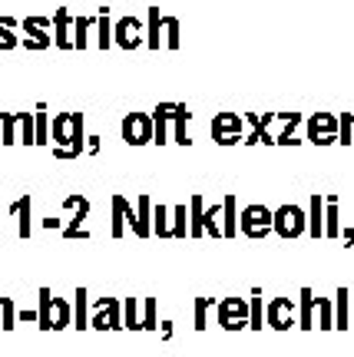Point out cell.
Masks as SVG:
<instances>
[{
	"mask_svg": "<svg viewBox=\"0 0 354 357\" xmlns=\"http://www.w3.org/2000/svg\"><path fill=\"white\" fill-rule=\"evenodd\" d=\"M50 142L57 159H80L87 153V116L57 113L50 119Z\"/></svg>",
	"mask_w": 354,
	"mask_h": 357,
	"instance_id": "cell-1",
	"label": "cell"
},
{
	"mask_svg": "<svg viewBox=\"0 0 354 357\" xmlns=\"http://www.w3.org/2000/svg\"><path fill=\"white\" fill-rule=\"evenodd\" d=\"M37 321L43 331H64L66 324H73V307L66 298H57L50 288H40Z\"/></svg>",
	"mask_w": 354,
	"mask_h": 357,
	"instance_id": "cell-2",
	"label": "cell"
},
{
	"mask_svg": "<svg viewBox=\"0 0 354 357\" xmlns=\"http://www.w3.org/2000/svg\"><path fill=\"white\" fill-rule=\"evenodd\" d=\"M272 231H279V238H288V242L291 238H302L304 231H308V212L295 202L279 205L272 212Z\"/></svg>",
	"mask_w": 354,
	"mask_h": 357,
	"instance_id": "cell-3",
	"label": "cell"
},
{
	"mask_svg": "<svg viewBox=\"0 0 354 357\" xmlns=\"http://www.w3.org/2000/svg\"><path fill=\"white\" fill-rule=\"evenodd\" d=\"M64 212H66L64 238H89V235H93V231L83 229V222H87L89 212H93V202H89L87 195H80V192L66 195V199H64Z\"/></svg>",
	"mask_w": 354,
	"mask_h": 357,
	"instance_id": "cell-4",
	"label": "cell"
},
{
	"mask_svg": "<svg viewBox=\"0 0 354 357\" xmlns=\"http://www.w3.org/2000/svg\"><path fill=\"white\" fill-rule=\"evenodd\" d=\"M239 231L245 238H255L262 242L265 235H272V208L268 205H245L239 212Z\"/></svg>",
	"mask_w": 354,
	"mask_h": 357,
	"instance_id": "cell-5",
	"label": "cell"
},
{
	"mask_svg": "<svg viewBox=\"0 0 354 357\" xmlns=\"http://www.w3.org/2000/svg\"><path fill=\"white\" fill-rule=\"evenodd\" d=\"M215 324L222 331H242V328H249V301L245 298H222L215 305Z\"/></svg>",
	"mask_w": 354,
	"mask_h": 357,
	"instance_id": "cell-6",
	"label": "cell"
},
{
	"mask_svg": "<svg viewBox=\"0 0 354 357\" xmlns=\"http://www.w3.org/2000/svg\"><path fill=\"white\" fill-rule=\"evenodd\" d=\"M93 331H119L123 328V311L119 298H93V314H89Z\"/></svg>",
	"mask_w": 354,
	"mask_h": 357,
	"instance_id": "cell-7",
	"label": "cell"
},
{
	"mask_svg": "<svg viewBox=\"0 0 354 357\" xmlns=\"http://www.w3.org/2000/svg\"><path fill=\"white\" fill-rule=\"evenodd\" d=\"M304 132H308V142H315V146H331V142H338V116L334 113H311L304 119Z\"/></svg>",
	"mask_w": 354,
	"mask_h": 357,
	"instance_id": "cell-8",
	"label": "cell"
},
{
	"mask_svg": "<svg viewBox=\"0 0 354 357\" xmlns=\"http://www.w3.org/2000/svg\"><path fill=\"white\" fill-rule=\"evenodd\" d=\"M119 136H123L126 146H146V142H152L149 113H126L119 119Z\"/></svg>",
	"mask_w": 354,
	"mask_h": 357,
	"instance_id": "cell-9",
	"label": "cell"
},
{
	"mask_svg": "<svg viewBox=\"0 0 354 357\" xmlns=\"http://www.w3.org/2000/svg\"><path fill=\"white\" fill-rule=\"evenodd\" d=\"M265 324L275 331H288L298 324V305L291 298H272L265 305Z\"/></svg>",
	"mask_w": 354,
	"mask_h": 357,
	"instance_id": "cell-10",
	"label": "cell"
},
{
	"mask_svg": "<svg viewBox=\"0 0 354 357\" xmlns=\"http://www.w3.org/2000/svg\"><path fill=\"white\" fill-rule=\"evenodd\" d=\"M242 126H245V119L239 113H215L212 116V139L219 146H235L242 142Z\"/></svg>",
	"mask_w": 354,
	"mask_h": 357,
	"instance_id": "cell-11",
	"label": "cell"
},
{
	"mask_svg": "<svg viewBox=\"0 0 354 357\" xmlns=\"http://www.w3.org/2000/svg\"><path fill=\"white\" fill-rule=\"evenodd\" d=\"M113 43L119 50H136L142 43V20L140 17H119V20H113Z\"/></svg>",
	"mask_w": 354,
	"mask_h": 357,
	"instance_id": "cell-12",
	"label": "cell"
},
{
	"mask_svg": "<svg viewBox=\"0 0 354 357\" xmlns=\"http://www.w3.org/2000/svg\"><path fill=\"white\" fill-rule=\"evenodd\" d=\"M249 126H252V132L245 136V146H255V142H265V146H275V136L268 132V126L275 123V113H245L242 116Z\"/></svg>",
	"mask_w": 354,
	"mask_h": 357,
	"instance_id": "cell-13",
	"label": "cell"
},
{
	"mask_svg": "<svg viewBox=\"0 0 354 357\" xmlns=\"http://www.w3.org/2000/svg\"><path fill=\"white\" fill-rule=\"evenodd\" d=\"M172 113H176V102H159V106L149 113L152 142H156V146H165V142H169V123H172Z\"/></svg>",
	"mask_w": 354,
	"mask_h": 357,
	"instance_id": "cell-14",
	"label": "cell"
},
{
	"mask_svg": "<svg viewBox=\"0 0 354 357\" xmlns=\"http://www.w3.org/2000/svg\"><path fill=\"white\" fill-rule=\"evenodd\" d=\"M53 43L60 50H73V17H70L66 7L53 13Z\"/></svg>",
	"mask_w": 354,
	"mask_h": 357,
	"instance_id": "cell-15",
	"label": "cell"
},
{
	"mask_svg": "<svg viewBox=\"0 0 354 357\" xmlns=\"http://www.w3.org/2000/svg\"><path fill=\"white\" fill-rule=\"evenodd\" d=\"M20 26L30 33L27 40H37L40 50H47L53 43V20L50 17H27V20H20Z\"/></svg>",
	"mask_w": 354,
	"mask_h": 357,
	"instance_id": "cell-16",
	"label": "cell"
},
{
	"mask_svg": "<svg viewBox=\"0 0 354 357\" xmlns=\"http://www.w3.org/2000/svg\"><path fill=\"white\" fill-rule=\"evenodd\" d=\"M30 208H34V199H30V195H20V199L10 205V215L17 218V235H20V238H30V235H34V215H30Z\"/></svg>",
	"mask_w": 354,
	"mask_h": 357,
	"instance_id": "cell-17",
	"label": "cell"
},
{
	"mask_svg": "<svg viewBox=\"0 0 354 357\" xmlns=\"http://www.w3.org/2000/svg\"><path fill=\"white\" fill-rule=\"evenodd\" d=\"M275 119L281 123L279 136H275V146H298L302 139H295V129L304 123L302 113H275Z\"/></svg>",
	"mask_w": 354,
	"mask_h": 357,
	"instance_id": "cell-18",
	"label": "cell"
},
{
	"mask_svg": "<svg viewBox=\"0 0 354 357\" xmlns=\"http://www.w3.org/2000/svg\"><path fill=\"white\" fill-rule=\"evenodd\" d=\"M146 33H142V40H146V47L149 50H159L163 47V10L159 7H149L146 10V26H142Z\"/></svg>",
	"mask_w": 354,
	"mask_h": 357,
	"instance_id": "cell-19",
	"label": "cell"
},
{
	"mask_svg": "<svg viewBox=\"0 0 354 357\" xmlns=\"http://www.w3.org/2000/svg\"><path fill=\"white\" fill-rule=\"evenodd\" d=\"M308 235L325 238V195H318V192L308 199Z\"/></svg>",
	"mask_w": 354,
	"mask_h": 357,
	"instance_id": "cell-20",
	"label": "cell"
},
{
	"mask_svg": "<svg viewBox=\"0 0 354 357\" xmlns=\"http://www.w3.org/2000/svg\"><path fill=\"white\" fill-rule=\"evenodd\" d=\"M334 328L348 331L351 328V288H338L334 291Z\"/></svg>",
	"mask_w": 354,
	"mask_h": 357,
	"instance_id": "cell-21",
	"label": "cell"
},
{
	"mask_svg": "<svg viewBox=\"0 0 354 357\" xmlns=\"http://www.w3.org/2000/svg\"><path fill=\"white\" fill-rule=\"evenodd\" d=\"M219 229H222V238H235L239 235V208H235V195H226L222 202V212H219Z\"/></svg>",
	"mask_w": 354,
	"mask_h": 357,
	"instance_id": "cell-22",
	"label": "cell"
},
{
	"mask_svg": "<svg viewBox=\"0 0 354 357\" xmlns=\"http://www.w3.org/2000/svg\"><path fill=\"white\" fill-rule=\"evenodd\" d=\"M298 328H302V331H311V328H315V291H311V288H302V291H298Z\"/></svg>",
	"mask_w": 354,
	"mask_h": 357,
	"instance_id": "cell-23",
	"label": "cell"
},
{
	"mask_svg": "<svg viewBox=\"0 0 354 357\" xmlns=\"http://www.w3.org/2000/svg\"><path fill=\"white\" fill-rule=\"evenodd\" d=\"M152 235V199L142 192L136 199V238H149Z\"/></svg>",
	"mask_w": 354,
	"mask_h": 357,
	"instance_id": "cell-24",
	"label": "cell"
},
{
	"mask_svg": "<svg viewBox=\"0 0 354 357\" xmlns=\"http://www.w3.org/2000/svg\"><path fill=\"white\" fill-rule=\"evenodd\" d=\"M189 109H186V102H176V113H172V142L176 146H189Z\"/></svg>",
	"mask_w": 354,
	"mask_h": 357,
	"instance_id": "cell-25",
	"label": "cell"
},
{
	"mask_svg": "<svg viewBox=\"0 0 354 357\" xmlns=\"http://www.w3.org/2000/svg\"><path fill=\"white\" fill-rule=\"evenodd\" d=\"M70 307H73V328L76 331H87L89 328V291L87 288H76Z\"/></svg>",
	"mask_w": 354,
	"mask_h": 357,
	"instance_id": "cell-26",
	"label": "cell"
},
{
	"mask_svg": "<svg viewBox=\"0 0 354 357\" xmlns=\"http://www.w3.org/2000/svg\"><path fill=\"white\" fill-rule=\"evenodd\" d=\"M93 30H96V47H100V50H110V47H113V17H110V7H100Z\"/></svg>",
	"mask_w": 354,
	"mask_h": 357,
	"instance_id": "cell-27",
	"label": "cell"
},
{
	"mask_svg": "<svg viewBox=\"0 0 354 357\" xmlns=\"http://www.w3.org/2000/svg\"><path fill=\"white\" fill-rule=\"evenodd\" d=\"M341 235V212H338V195H325V238Z\"/></svg>",
	"mask_w": 354,
	"mask_h": 357,
	"instance_id": "cell-28",
	"label": "cell"
},
{
	"mask_svg": "<svg viewBox=\"0 0 354 357\" xmlns=\"http://www.w3.org/2000/svg\"><path fill=\"white\" fill-rule=\"evenodd\" d=\"M93 26H96V17H73V50H87Z\"/></svg>",
	"mask_w": 354,
	"mask_h": 357,
	"instance_id": "cell-29",
	"label": "cell"
},
{
	"mask_svg": "<svg viewBox=\"0 0 354 357\" xmlns=\"http://www.w3.org/2000/svg\"><path fill=\"white\" fill-rule=\"evenodd\" d=\"M202 192L189 199V238H202Z\"/></svg>",
	"mask_w": 354,
	"mask_h": 357,
	"instance_id": "cell-30",
	"label": "cell"
},
{
	"mask_svg": "<svg viewBox=\"0 0 354 357\" xmlns=\"http://www.w3.org/2000/svg\"><path fill=\"white\" fill-rule=\"evenodd\" d=\"M172 238H189V202L186 205H172Z\"/></svg>",
	"mask_w": 354,
	"mask_h": 357,
	"instance_id": "cell-31",
	"label": "cell"
},
{
	"mask_svg": "<svg viewBox=\"0 0 354 357\" xmlns=\"http://www.w3.org/2000/svg\"><path fill=\"white\" fill-rule=\"evenodd\" d=\"M315 328H321V331H331V328H334L331 298H315Z\"/></svg>",
	"mask_w": 354,
	"mask_h": 357,
	"instance_id": "cell-32",
	"label": "cell"
},
{
	"mask_svg": "<svg viewBox=\"0 0 354 357\" xmlns=\"http://www.w3.org/2000/svg\"><path fill=\"white\" fill-rule=\"evenodd\" d=\"M249 328H252V331L265 328V301H262V288H255L252 301H249Z\"/></svg>",
	"mask_w": 354,
	"mask_h": 357,
	"instance_id": "cell-33",
	"label": "cell"
},
{
	"mask_svg": "<svg viewBox=\"0 0 354 357\" xmlns=\"http://www.w3.org/2000/svg\"><path fill=\"white\" fill-rule=\"evenodd\" d=\"M34 139H37V146L50 142V113H47V106H37V113H34Z\"/></svg>",
	"mask_w": 354,
	"mask_h": 357,
	"instance_id": "cell-34",
	"label": "cell"
},
{
	"mask_svg": "<svg viewBox=\"0 0 354 357\" xmlns=\"http://www.w3.org/2000/svg\"><path fill=\"white\" fill-rule=\"evenodd\" d=\"M17 119V142L20 146H37L34 139V113H13Z\"/></svg>",
	"mask_w": 354,
	"mask_h": 357,
	"instance_id": "cell-35",
	"label": "cell"
},
{
	"mask_svg": "<svg viewBox=\"0 0 354 357\" xmlns=\"http://www.w3.org/2000/svg\"><path fill=\"white\" fill-rule=\"evenodd\" d=\"M152 235H156V238H172L169 208H165V205H156V202H152Z\"/></svg>",
	"mask_w": 354,
	"mask_h": 357,
	"instance_id": "cell-36",
	"label": "cell"
},
{
	"mask_svg": "<svg viewBox=\"0 0 354 357\" xmlns=\"http://www.w3.org/2000/svg\"><path fill=\"white\" fill-rule=\"evenodd\" d=\"M140 321H142V305L136 298H126V301H123V328H126V331H142Z\"/></svg>",
	"mask_w": 354,
	"mask_h": 357,
	"instance_id": "cell-37",
	"label": "cell"
},
{
	"mask_svg": "<svg viewBox=\"0 0 354 357\" xmlns=\"http://www.w3.org/2000/svg\"><path fill=\"white\" fill-rule=\"evenodd\" d=\"M110 208H113L110 235H113V238H123V235H126V222H123V195H113V199H110Z\"/></svg>",
	"mask_w": 354,
	"mask_h": 357,
	"instance_id": "cell-38",
	"label": "cell"
},
{
	"mask_svg": "<svg viewBox=\"0 0 354 357\" xmlns=\"http://www.w3.org/2000/svg\"><path fill=\"white\" fill-rule=\"evenodd\" d=\"M17 20L13 17H0V50H13V47H20V40L13 37L10 30H17Z\"/></svg>",
	"mask_w": 354,
	"mask_h": 357,
	"instance_id": "cell-39",
	"label": "cell"
},
{
	"mask_svg": "<svg viewBox=\"0 0 354 357\" xmlns=\"http://www.w3.org/2000/svg\"><path fill=\"white\" fill-rule=\"evenodd\" d=\"M215 305H219L215 298H196V311H192V314H196V331H205V328H209V311H212Z\"/></svg>",
	"mask_w": 354,
	"mask_h": 357,
	"instance_id": "cell-40",
	"label": "cell"
},
{
	"mask_svg": "<svg viewBox=\"0 0 354 357\" xmlns=\"http://www.w3.org/2000/svg\"><path fill=\"white\" fill-rule=\"evenodd\" d=\"M219 212H222V205L202 208V231L205 235H212V238H222V229H219Z\"/></svg>",
	"mask_w": 354,
	"mask_h": 357,
	"instance_id": "cell-41",
	"label": "cell"
},
{
	"mask_svg": "<svg viewBox=\"0 0 354 357\" xmlns=\"http://www.w3.org/2000/svg\"><path fill=\"white\" fill-rule=\"evenodd\" d=\"M0 142L3 146L17 142V119H13V113H0Z\"/></svg>",
	"mask_w": 354,
	"mask_h": 357,
	"instance_id": "cell-42",
	"label": "cell"
},
{
	"mask_svg": "<svg viewBox=\"0 0 354 357\" xmlns=\"http://www.w3.org/2000/svg\"><path fill=\"white\" fill-rule=\"evenodd\" d=\"M163 47H169V50L179 47V20L176 17H163Z\"/></svg>",
	"mask_w": 354,
	"mask_h": 357,
	"instance_id": "cell-43",
	"label": "cell"
},
{
	"mask_svg": "<svg viewBox=\"0 0 354 357\" xmlns=\"http://www.w3.org/2000/svg\"><path fill=\"white\" fill-rule=\"evenodd\" d=\"M338 142H341V146H351L354 142V113L338 116Z\"/></svg>",
	"mask_w": 354,
	"mask_h": 357,
	"instance_id": "cell-44",
	"label": "cell"
},
{
	"mask_svg": "<svg viewBox=\"0 0 354 357\" xmlns=\"http://www.w3.org/2000/svg\"><path fill=\"white\" fill-rule=\"evenodd\" d=\"M13 324H17L13 298H0V328H3V331H13Z\"/></svg>",
	"mask_w": 354,
	"mask_h": 357,
	"instance_id": "cell-45",
	"label": "cell"
},
{
	"mask_svg": "<svg viewBox=\"0 0 354 357\" xmlns=\"http://www.w3.org/2000/svg\"><path fill=\"white\" fill-rule=\"evenodd\" d=\"M156 298H146V307H142V321H140V328L142 331H156L159 328V318H156Z\"/></svg>",
	"mask_w": 354,
	"mask_h": 357,
	"instance_id": "cell-46",
	"label": "cell"
},
{
	"mask_svg": "<svg viewBox=\"0 0 354 357\" xmlns=\"http://www.w3.org/2000/svg\"><path fill=\"white\" fill-rule=\"evenodd\" d=\"M37 321V307H27V311H17V324H34Z\"/></svg>",
	"mask_w": 354,
	"mask_h": 357,
	"instance_id": "cell-47",
	"label": "cell"
},
{
	"mask_svg": "<svg viewBox=\"0 0 354 357\" xmlns=\"http://www.w3.org/2000/svg\"><path fill=\"white\" fill-rule=\"evenodd\" d=\"M87 153H100V136H87Z\"/></svg>",
	"mask_w": 354,
	"mask_h": 357,
	"instance_id": "cell-48",
	"label": "cell"
},
{
	"mask_svg": "<svg viewBox=\"0 0 354 357\" xmlns=\"http://www.w3.org/2000/svg\"><path fill=\"white\" fill-rule=\"evenodd\" d=\"M40 225H43V229H64V222H60V218H43Z\"/></svg>",
	"mask_w": 354,
	"mask_h": 357,
	"instance_id": "cell-49",
	"label": "cell"
},
{
	"mask_svg": "<svg viewBox=\"0 0 354 357\" xmlns=\"http://www.w3.org/2000/svg\"><path fill=\"white\" fill-rule=\"evenodd\" d=\"M159 334H163V337H172V321H159Z\"/></svg>",
	"mask_w": 354,
	"mask_h": 357,
	"instance_id": "cell-50",
	"label": "cell"
},
{
	"mask_svg": "<svg viewBox=\"0 0 354 357\" xmlns=\"http://www.w3.org/2000/svg\"><path fill=\"white\" fill-rule=\"evenodd\" d=\"M341 238H344V245H354V229H344Z\"/></svg>",
	"mask_w": 354,
	"mask_h": 357,
	"instance_id": "cell-51",
	"label": "cell"
},
{
	"mask_svg": "<svg viewBox=\"0 0 354 357\" xmlns=\"http://www.w3.org/2000/svg\"><path fill=\"white\" fill-rule=\"evenodd\" d=\"M351 328H354V291H351Z\"/></svg>",
	"mask_w": 354,
	"mask_h": 357,
	"instance_id": "cell-52",
	"label": "cell"
}]
</instances>
